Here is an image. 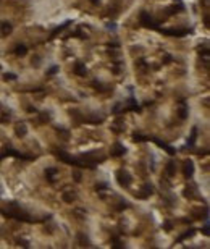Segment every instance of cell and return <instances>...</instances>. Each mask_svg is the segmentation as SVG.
<instances>
[{
  "mask_svg": "<svg viewBox=\"0 0 210 249\" xmlns=\"http://www.w3.org/2000/svg\"><path fill=\"white\" fill-rule=\"evenodd\" d=\"M2 29H3V33H10V31H11V26L7 25V23H2Z\"/></svg>",
  "mask_w": 210,
  "mask_h": 249,
  "instance_id": "1",
  "label": "cell"
},
{
  "mask_svg": "<svg viewBox=\"0 0 210 249\" xmlns=\"http://www.w3.org/2000/svg\"><path fill=\"white\" fill-rule=\"evenodd\" d=\"M16 52H18V54H24V52H26V47H21V45H19L18 49H16Z\"/></svg>",
  "mask_w": 210,
  "mask_h": 249,
  "instance_id": "2",
  "label": "cell"
},
{
  "mask_svg": "<svg viewBox=\"0 0 210 249\" xmlns=\"http://www.w3.org/2000/svg\"><path fill=\"white\" fill-rule=\"evenodd\" d=\"M92 2H94V3H97V2H99V0H92Z\"/></svg>",
  "mask_w": 210,
  "mask_h": 249,
  "instance_id": "3",
  "label": "cell"
}]
</instances>
